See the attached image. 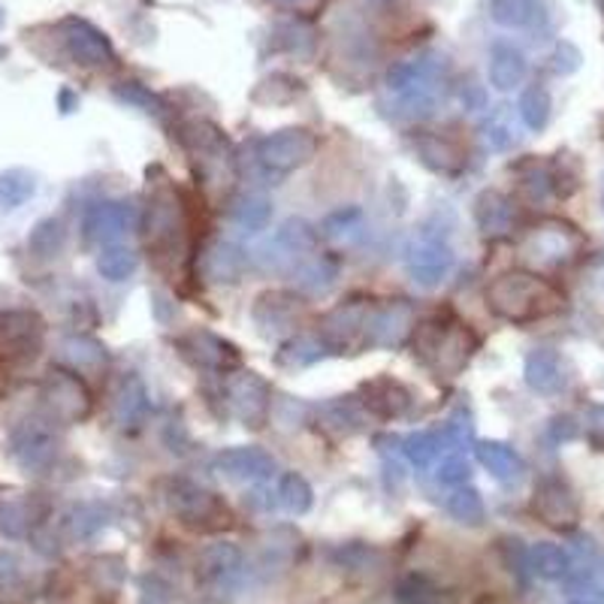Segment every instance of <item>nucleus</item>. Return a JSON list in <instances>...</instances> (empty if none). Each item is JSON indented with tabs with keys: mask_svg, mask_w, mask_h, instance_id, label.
<instances>
[{
	"mask_svg": "<svg viewBox=\"0 0 604 604\" xmlns=\"http://www.w3.org/2000/svg\"><path fill=\"white\" fill-rule=\"evenodd\" d=\"M477 339L469 324L451 314H432L414 326V354L439 378H456L475 356Z\"/></svg>",
	"mask_w": 604,
	"mask_h": 604,
	"instance_id": "nucleus-1",
	"label": "nucleus"
},
{
	"mask_svg": "<svg viewBox=\"0 0 604 604\" xmlns=\"http://www.w3.org/2000/svg\"><path fill=\"white\" fill-rule=\"evenodd\" d=\"M486 305L502 321L528 324V321H538V318L556 312L560 296L547 281L532 272H505L486 288Z\"/></svg>",
	"mask_w": 604,
	"mask_h": 604,
	"instance_id": "nucleus-2",
	"label": "nucleus"
},
{
	"mask_svg": "<svg viewBox=\"0 0 604 604\" xmlns=\"http://www.w3.org/2000/svg\"><path fill=\"white\" fill-rule=\"evenodd\" d=\"M444 70H447V61L439 52L414 54L409 61L390 67L387 88L400 98V115H405V119L432 115Z\"/></svg>",
	"mask_w": 604,
	"mask_h": 604,
	"instance_id": "nucleus-3",
	"label": "nucleus"
},
{
	"mask_svg": "<svg viewBox=\"0 0 604 604\" xmlns=\"http://www.w3.org/2000/svg\"><path fill=\"white\" fill-rule=\"evenodd\" d=\"M163 505L182 526L194 528V532H221V528L233 526L230 507L215 493H209L188 477H170L163 484Z\"/></svg>",
	"mask_w": 604,
	"mask_h": 604,
	"instance_id": "nucleus-4",
	"label": "nucleus"
},
{
	"mask_svg": "<svg viewBox=\"0 0 604 604\" xmlns=\"http://www.w3.org/2000/svg\"><path fill=\"white\" fill-rule=\"evenodd\" d=\"M184 212L173 188H154L149 194V209H145V245L158 258L175 260L182 254L184 245Z\"/></svg>",
	"mask_w": 604,
	"mask_h": 604,
	"instance_id": "nucleus-5",
	"label": "nucleus"
},
{
	"mask_svg": "<svg viewBox=\"0 0 604 604\" xmlns=\"http://www.w3.org/2000/svg\"><path fill=\"white\" fill-rule=\"evenodd\" d=\"M318 137L309 128H281L258 142V163L270 179L300 170L318 154Z\"/></svg>",
	"mask_w": 604,
	"mask_h": 604,
	"instance_id": "nucleus-6",
	"label": "nucleus"
},
{
	"mask_svg": "<svg viewBox=\"0 0 604 604\" xmlns=\"http://www.w3.org/2000/svg\"><path fill=\"white\" fill-rule=\"evenodd\" d=\"M58 31H61L64 52L79 67L103 70V67L115 64V49H112L109 37L100 31L98 24H91L88 19H79V16H67L64 22L58 24Z\"/></svg>",
	"mask_w": 604,
	"mask_h": 604,
	"instance_id": "nucleus-7",
	"label": "nucleus"
},
{
	"mask_svg": "<svg viewBox=\"0 0 604 604\" xmlns=\"http://www.w3.org/2000/svg\"><path fill=\"white\" fill-rule=\"evenodd\" d=\"M226 405L242 426L263 430L272 414V390L258 372H239L226 381Z\"/></svg>",
	"mask_w": 604,
	"mask_h": 604,
	"instance_id": "nucleus-8",
	"label": "nucleus"
},
{
	"mask_svg": "<svg viewBox=\"0 0 604 604\" xmlns=\"http://www.w3.org/2000/svg\"><path fill=\"white\" fill-rule=\"evenodd\" d=\"M417 312L409 300L372 302L366 321V348H402L414 335Z\"/></svg>",
	"mask_w": 604,
	"mask_h": 604,
	"instance_id": "nucleus-9",
	"label": "nucleus"
},
{
	"mask_svg": "<svg viewBox=\"0 0 604 604\" xmlns=\"http://www.w3.org/2000/svg\"><path fill=\"white\" fill-rule=\"evenodd\" d=\"M577 249H581V233L565 221H547L535 226L523 242V254L544 270H556L562 263H568Z\"/></svg>",
	"mask_w": 604,
	"mask_h": 604,
	"instance_id": "nucleus-10",
	"label": "nucleus"
},
{
	"mask_svg": "<svg viewBox=\"0 0 604 604\" xmlns=\"http://www.w3.org/2000/svg\"><path fill=\"white\" fill-rule=\"evenodd\" d=\"M369 312H372V302L351 300L335 305L333 312H326L324 321H321L324 345L335 351V354H345V351L366 345Z\"/></svg>",
	"mask_w": 604,
	"mask_h": 604,
	"instance_id": "nucleus-11",
	"label": "nucleus"
},
{
	"mask_svg": "<svg viewBox=\"0 0 604 604\" xmlns=\"http://www.w3.org/2000/svg\"><path fill=\"white\" fill-rule=\"evenodd\" d=\"M405 266L421 288H439L453 270V249L435 233H421L409 245Z\"/></svg>",
	"mask_w": 604,
	"mask_h": 604,
	"instance_id": "nucleus-12",
	"label": "nucleus"
},
{
	"mask_svg": "<svg viewBox=\"0 0 604 604\" xmlns=\"http://www.w3.org/2000/svg\"><path fill=\"white\" fill-rule=\"evenodd\" d=\"M43 400L52 421L61 423L85 421L91 411V393L73 372H52L43 387Z\"/></svg>",
	"mask_w": 604,
	"mask_h": 604,
	"instance_id": "nucleus-13",
	"label": "nucleus"
},
{
	"mask_svg": "<svg viewBox=\"0 0 604 604\" xmlns=\"http://www.w3.org/2000/svg\"><path fill=\"white\" fill-rule=\"evenodd\" d=\"M179 351H182L197 369H205V372H218V375H226L242 363L236 345L226 342L221 335L209 333V330H191L179 339Z\"/></svg>",
	"mask_w": 604,
	"mask_h": 604,
	"instance_id": "nucleus-14",
	"label": "nucleus"
},
{
	"mask_svg": "<svg viewBox=\"0 0 604 604\" xmlns=\"http://www.w3.org/2000/svg\"><path fill=\"white\" fill-rule=\"evenodd\" d=\"M197 577L212 593H221V590L233 593L239 577H242V551H239L236 544H230V541L209 544L197 556Z\"/></svg>",
	"mask_w": 604,
	"mask_h": 604,
	"instance_id": "nucleus-15",
	"label": "nucleus"
},
{
	"mask_svg": "<svg viewBox=\"0 0 604 604\" xmlns=\"http://www.w3.org/2000/svg\"><path fill=\"white\" fill-rule=\"evenodd\" d=\"M12 456L28 472H46L58 456V435L49 423L28 421L12 432Z\"/></svg>",
	"mask_w": 604,
	"mask_h": 604,
	"instance_id": "nucleus-16",
	"label": "nucleus"
},
{
	"mask_svg": "<svg viewBox=\"0 0 604 604\" xmlns=\"http://www.w3.org/2000/svg\"><path fill=\"white\" fill-rule=\"evenodd\" d=\"M532 507L541 517V523H547L553 528H574L577 526V517H581V505H577V496L572 493V486L560 481V477H544L538 486H535V499H532Z\"/></svg>",
	"mask_w": 604,
	"mask_h": 604,
	"instance_id": "nucleus-17",
	"label": "nucleus"
},
{
	"mask_svg": "<svg viewBox=\"0 0 604 604\" xmlns=\"http://www.w3.org/2000/svg\"><path fill=\"white\" fill-rule=\"evenodd\" d=\"M360 402L366 405L369 414L384 417V421H400L414 405V393H411L402 381L390 375H378L372 381L360 384Z\"/></svg>",
	"mask_w": 604,
	"mask_h": 604,
	"instance_id": "nucleus-18",
	"label": "nucleus"
},
{
	"mask_svg": "<svg viewBox=\"0 0 604 604\" xmlns=\"http://www.w3.org/2000/svg\"><path fill=\"white\" fill-rule=\"evenodd\" d=\"M215 469L226 481H236V484H258L266 481L275 472V460L272 453L263 447H230L215 456Z\"/></svg>",
	"mask_w": 604,
	"mask_h": 604,
	"instance_id": "nucleus-19",
	"label": "nucleus"
},
{
	"mask_svg": "<svg viewBox=\"0 0 604 604\" xmlns=\"http://www.w3.org/2000/svg\"><path fill=\"white\" fill-rule=\"evenodd\" d=\"M302 305H305V302H302L296 293L288 291L260 293L258 302H254V309H251V318H254V324L260 326V333L279 335L296 326V321H300L302 314Z\"/></svg>",
	"mask_w": 604,
	"mask_h": 604,
	"instance_id": "nucleus-20",
	"label": "nucleus"
},
{
	"mask_svg": "<svg viewBox=\"0 0 604 604\" xmlns=\"http://www.w3.org/2000/svg\"><path fill=\"white\" fill-rule=\"evenodd\" d=\"M414 151L421 158L423 167H430L432 173L439 175H456L463 173L465 167V151L463 145L444 133H430V130H421L414 137Z\"/></svg>",
	"mask_w": 604,
	"mask_h": 604,
	"instance_id": "nucleus-21",
	"label": "nucleus"
},
{
	"mask_svg": "<svg viewBox=\"0 0 604 604\" xmlns=\"http://www.w3.org/2000/svg\"><path fill=\"white\" fill-rule=\"evenodd\" d=\"M523 378H526L528 390H535L541 396H556L568 384V369H565V360L560 356V351L538 348V351H532L526 356Z\"/></svg>",
	"mask_w": 604,
	"mask_h": 604,
	"instance_id": "nucleus-22",
	"label": "nucleus"
},
{
	"mask_svg": "<svg viewBox=\"0 0 604 604\" xmlns=\"http://www.w3.org/2000/svg\"><path fill=\"white\" fill-rule=\"evenodd\" d=\"M130 226V209L124 203L107 200V203H94L85 212L82 230L91 245H115V239L124 236Z\"/></svg>",
	"mask_w": 604,
	"mask_h": 604,
	"instance_id": "nucleus-23",
	"label": "nucleus"
},
{
	"mask_svg": "<svg viewBox=\"0 0 604 604\" xmlns=\"http://www.w3.org/2000/svg\"><path fill=\"white\" fill-rule=\"evenodd\" d=\"M318 423H321V430L335 435V439H351L356 432L366 430L369 411L360 402V396H339V400L324 402L318 409Z\"/></svg>",
	"mask_w": 604,
	"mask_h": 604,
	"instance_id": "nucleus-24",
	"label": "nucleus"
},
{
	"mask_svg": "<svg viewBox=\"0 0 604 604\" xmlns=\"http://www.w3.org/2000/svg\"><path fill=\"white\" fill-rule=\"evenodd\" d=\"M245 266H249V260H245L242 249H236L233 242H224V239L205 245L203 254H200V272L212 284H236L245 275Z\"/></svg>",
	"mask_w": 604,
	"mask_h": 604,
	"instance_id": "nucleus-25",
	"label": "nucleus"
},
{
	"mask_svg": "<svg viewBox=\"0 0 604 604\" xmlns=\"http://www.w3.org/2000/svg\"><path fill=\"white\" fill-rule=\"evenodd\" d=\"M179 140L194 158L205 163H224L230 158V140L226 133L209 121H188L179 128Z\"/></svg>",
	"mask_w": 604,
	"mask_h": 604,
	"instance_id": "nucleus-26",
	"label": "nucleus"
},
{
	"mask_svg": "<svg viewBox=\"0 0 604 604\" xmlns=\"http://www.w3.org/2000/svg\"><path fill=\"white\" fill-rule=\"evenodd\" d=\"M40 321L33 314H7L0 318V354L33 356L40 348Z\"/></svg>",
	"mask_w": 604,
	"mask_h": 604,
	"instance_id": "nucleus-27",
	"label": "nucleus"
},
{
	"mask_svg": "<svg viewBox=\"0 0 604 604\" xmlns=\"http://www.w3.org/2000/svg\"><path fill=\"white\" fill-rule=\"evenodd\" d=\"M475 224L484 239H505L514 230V205L499 191H484L475 200Z\"/></svg>",
	"mask_w": 604,
	"mask_h": 604,
	"instance_id": "nucleus-28",
	"label": "nucleus"
},
{
	"mask_svg": "<svg viewBox=\"0 0 604 604\" xmlns=\"http://www.w3.org/2000/svg\"><path fill=\"white\" fill-rule=\"evenodd\" d=\"M475 453H477V463L484 465L486 472L496 477L499 484L514 486L523 481V475H526V463H523V456H520L511 444L477 442Z\"/></svg>",
	"mask_w": 604,
	"mask_h": 604,
	"instance_id": "nucleus-29",
	"label": "nucleus"
},
{
	"mask_svg": "<svg viewBox=\"0 0 604 604\" xmlns=\"http://www.w3.org/2000/svg\"><path fill=\"white\" fill-rule=\"evenodd\" d=\"M145 411H149L145 384L137 375H124L112 393V421L119 423L121 430H133L142 423Z\"/></svg>",
	"mask_w": 604,
	"mask_h": 604,
	"instance_id": "nucleus-30",
	"label": "nucleus"
},
{
	"mask_svg": "<svg viewBox=\"0 0 604 604\" xmlns=\"http://www.w3.org/2000/svg\"><path fill=\"white\" fill-rule=\"evenodd\" d=\"M43 517V505L33 496L22 493H3L0 496V532L10 538H24Z\"/></svg>",
	"mask_w": 604,
	"mask_h": 604,
	"instance_id": "nucleus-31",
	"label": "nucleus"
},
{
	"mask_svg": "<svg viewBox=\"0 0 604 604\" xmlns=\"http://www.w3.org/2000/svg\"><path fill=\"white\" fill-rule=\"evenodd\" d=\"M528 73L526 54L514 43H496L490 49V85L496 91H514Z\"/></svg>",
	"mask_w": 604,
	"mask_h": 604,
	"instance_id": "nucleus-32",
	"label": "nucleus"
},
{
	"mask_svg": "<svg viewBox=\"0 0 604 604\" xmlns=\"http://www.w3.org/2000/svg\"><path fill=\"white\" fill-rule=\"evenodd\" d=\"M61 360L73 372H100L109 363V351L91 335H70L61 345Z\"/></svg>",
	"mask_w": 604,
	"mask_h": 604,
	"instance_id": "nucleus-33",
	"label": "nucleus"
},
{
	"mask_svg": "<svg viewBox=\"0 0 604 604\" xmlns=\"http://www.w3.org/2000/svg\"><path fill=\"white\" fill-rule=\"evenodd\" d=\"M526 560L528 572L541 577V581H562V577H568V572H572V556H568V551H562L560 544H553V541H538L526 553Z\"/></svg>",
	"mask_w": 604,
	"mask_h": 604,
	"instance_id": "nucleus-34",
	"label": "nucleus"
},
{
	"mask_svg": "<svg viewBox=\"0 0 604 604\" xmlns=\"http://www.w3.org/2000/svg\"><path fill=\"white\" fill-rule=\"evenodd\" d=\"M275 249H281L284 260H305L318 249V230L302 218H291L275 236Z\"/></svg>",
	"mask_w": 604,
	"mask_h": 604,
	"instance_id": "nucleus-35",
	"label": "nucleus"
},
{
	"mask_svg": "<svg viewBox=\"0 0 604 604\" xmlns=\"http://www.w3.org/2000/svg\"><path fill=\"white\" fill-rule=\"evenodd\" d=\"M453 447L451 439H447V430H435V432H417V435H409L405 442H402V453H405V460H409L414 469H430L435 460H439V453Z\"/></svg>",
	"mask_w": 604,
	"mask_h": 604,
	"instance_id": "nucleus-36",
	"label": "nucleus"
},
{
	"mask_svg": "<svg viewBox=\"0 0 604 604\" xmlns=\"http://www.w3.org/2000/svg\"><path fill=\"white\" fill-rule=\"evenodd\" d=\"M314 43H318V37H314V28L309 19L296 16L291 22H281L275 28V46H279L281 52L296 54V58H312Z\"/></svg>",
	"mask_w": 604,
	"mask_h": 604,
	"instance_id": "nucleus-37",
	"label": "nucleus"
},
{
	"mask_svg": "<svg viewBox=\"0 0 604 604\" xmlns=\"http://www.w3.org/2000/svg\"><path fill=\"white\" fill-rule=\"evenodd\" d=\"M230 218H233L242 230L258 233V230H263V226L270 224L272 203L263 194H239L236 200L230 203Z\"/></svg>",
	"mask_w": 604,
	"mask_h": 604,
	"instance_id": "nucleus-38",
	"label": "nucleus"
},
{
	"mask_svg": "<svg viewBox=\"0 0 604 604\" xmlns=\"http://www.w3.org/2000/svg\"><path fill=\"white\" fill-rule=\"evenodd\" d=\"M103 526H107V507L94 505V502L70 507L64 517V535L73 541L91 538V535H98Z\"/></svg>",
	"mask_w": 604,
	"mask_h": 604,
	"instance_id": "nucleus-39",
	"label": "nucleus"
},
{
	"mask_svg": "<svg viewBox=\"0 0 604 604\" xmlns=\"http://www.w3.org/2000/svg\"><path fill=\"white\" fill-rule=\"evenodd\" d=\"M541 16L538 0H493L490 3V19L499 28H528Z\"/></svg>",
	"mask_w": 604,
	"mask_h": 604,
	"instance_id": "nucleus-40",
	"label": "nucleus"
},
{
	"mask_svg": "<svg viewBox=\"0 0 604 604\" xmlns=\"http://www.w3.org/2000/svg\"><path fill=\"white\" fill-rule=\"evenodd\" d=\"M517 112H520V121H523L528 130H535V133H538V130H544L547 128V121H551V112H553L551 91H547L544 85L526 88V91L520 94Z\"/></svg>",
	"mask_w": 604,
	"mask_h": 604,
	"instance_id": "nucleus-41",
	"label": "nucleus"
},
{
	"mask_svg": "<svg viewBox=\"0 0 604 604\" xmlns=\"http://www.w3.org/2000/svg\"><path fill=\"white\" fill-rule=\"evenodd\" d=\"M275 499H279V505L288 511V514H309L314 505V493L309 481L296 472H288V475H281L279 490H275Z\"/></svg>",
	"mask_w": 604,
	"mask_h": 604,
	"instance_id": "nucleus-42",
	"label": "nucleus"
},
{
	"mask_svg": "<svg viewBox=\"0 0 604 604\" xmlns=\"http://www.w3.org/2000/svg\"><path fill=\"white\" fill-rule=\"evenodd\" d=\"M363 226H366V218L356 205H348V209H339L333 215H326L324 221V236L339 242V245H351L356 239L363 236Z\"/></svg>",
	"mask_w": 604,
	"mask_h": 604,
	"instance_id": "nucleus-43",
	"label": "nucleus"
},
{
	"mask_svg": "<svg viewBox=\"0 0 604 604\" xmlns=\"http://www.w3.org/2000/svg\"><path fill=\"white\" fill-rule=\"evenodd\" d=\"M447 514H451L456 523H463V526H481L486 517V507L484 499L477 493L475 486H456L453 490V496L447 499Z\"/></svg>",
	"mask_w": 604,
	"mask_h": 604,
	"instance_id": "nucleus-44",
	"label": "nucleus"
},
{
	"mask_svg": "<svg viewBox=\"0 0 604 604\" xmlns=\"http://www.w3.org/2000/svg\"><path fill=\"white\" fill-rule=\"evenodd\" d=\"M140 266V254L128 245H107L98 254V272L107 281H128Z\"/></svg>",
	"mask_w": 604,
	"mask_h": 604,
	"instance_id": "nucleus-45",
	"label": "nucleus"
},
{
	"mask_svg": "<svg viewBox=\"0 0 604 604\" xmlns=\"http://www.w3.org/2000/svg\"><path fill=\"white\" fill-rule=\"evenodd\" d=\"M326 351H330V348L324 345V339H314V335H296V339H291L288 345H281L275 360H279V366L300 369V366H312V363H318Z\"/></svg>",
	"mask_w": 604,
	"mask_h": 604,
	"instance_id": "nucleus-46",
	"label": "nucleus"
},
{
	"mask_svg": "<svg viewBox=\"0 0 604 604\" xmlns=\"http://www.w3.org/2000/svg\"><path fill=\"white\" fill-rule=\"evenodd\" d=\"M37 194V175L28 170H7L0 173V205L3 209H19Z\"/></svg>",
	"mask_w": 604,
	"mask_h": 604,
	"instance_id": "nucleus-47",
	"label": "nucleus"
},
{
	"mask_svg": "<svg viewBox=\"0 0 604 604\" xmlns=\"http://www.w3.org/2000/svg\"><path fill=\"white\" fill-rule=\"evenodd\" d=\"M67 233L64 224L61 221H54V218H46L40 224L33 226L31 239H28V249H31L33 258H58L61 249H64Z\"/></svg>",
	"mask_w": 604,
	"mask_h": 604,
	"instance_id": "nucleus-48",
	"label": "nucleus"
},
{
	"mask_svg": "<svg viewBox=\"0 0 604 604\" xmlns=\"http://www.w3.org/2000/svg\"><path fill=\"white\" fill-rule=\"evenodd\" d=\"M481 130H484L486 142L499 151L511 149L517 142V128H514V112H511V107L493 109L484 119V124H481Z\"/></svg>",
	"mask_w": 604,
	"mask_h": 604,
	"instance_id": "nucleus-49",
	"label": "nucleus"
},
{
	"mask_svg": "<svg viewBox=\"0 0 604 604\" xmlns=\"http://www.w3.org/2000/svg\"><path fill=\"white\" fill-rule=\"evenodd\" d=\"M115 98H119L121 103H128V107L142 109L145 115H154V119H163V115H167V103H163L151 88H145L142 82H133V79L115 85Z\"/></svg>",
	"mask_w": 604,
	"mask_h": 604,
	"instance_id": "nucleus-50",
	"label": "nucleus"
},
{
	"mask_svg": "<svg viewBox=\"0 0 604 604\" xmlns=\"http://www.w3.org/2000/svg\"><path fill=\"white\" fill-rule=\"evenodd\" d=\"M335 272H339L335 260L309 258L305 263H302V270H300V288L309 293H326L330 288H333Z\"/></svg>",
	"mask_w": 604,
	"mask_h": 604,
	"instance_id": "nucleus-51",
	"label": "nucleus"
},
{
	"mask_svg": "<svg viewBox=\"0 0 604 604\" xmlns=\"http://www.w3.org/2000/svg\"><path fill=\"white\" fill-rule=\"evenodd\" d=\"M335 560L339 565H348L351 572H372L375 568V562H381V553L366 547V544H348V547H339L335 551Z\"/></svg>",
	"mask_w": 604,
	"mask_h": 604,
	"instance_id": "nucleus-52",
	"label": "nucleus"
},
{
	"mask_svg": "<svg viewBox=\"0 0 604 604\" xmlns=\"http://www.w3.org/2000/svg\"><path fill=\"white\" fill-rule=\"evenodd\" d=\"M472 477V465L465 463L463 456H447L439 465V484L444 486H465V481Z\"/></svg>",
	"mask_w": 604,
	"mask_h": 604,
	"instance_id": "nucleus-53",
	"label": "nucleus"
},
{
	"mask_svg": "<svg viewBox=\"0 0 604 604\" xmlns=\"http://www.w3.org/2000/svg\"><path fill=\"white\" fill-rule=\"evenodd\" d=\"M551 61H553V70H556V73L568 76V73H574L577 67H581L583 58H581V49H577V46L560 43L556 49H553Z\"/></svg>",
	"mask_w": 604,
	"mask_h": 604,
	"instance_id": "nucleus-54",
	"label": "nucleus"
},
{
	"mask_svg": "<svg viewBox=\"0 0 604 604\" xmlns=\"http://www.w3.org/2000/svg\"><path fill=\"white\" fill-rule=\"evenodd\" d=\"M24 577L22 560L10 551H0V586L7 590V586H16V583Z\"/></svg>",
	"mask_w": 604,
	"mask_h": 604,
	"instance_id": "nucleus-55",
	"label": "nucleus"
},
{
	"mask_svg": "<svg viewBox=\"0 0 604 604\" xmlns=\"http://www.w3.org/2000/svg\"><path fill=\"white\" fill-rule=\"evenodd\" d=\"M275 7H281V10H291L293 16H300V19H312L314 12L324 10L326 0H272Z\"/></svg>",
	"mask_w": 604,
	"mask_h": 604,
	"instance_id": "nucleus-56",
	"label": "nucleus"
},
{
	"mask_svg": "<svg viewBox=\"0 0 604 604\" xmlns=\"http://www.w3.org/2000/svg\"><path fill=\"white\" fill-rule=\"evenodd\" d=\"M553 439L556 442H568V439H574L577 435V423H574V417H556L551 426Z\"/></svg>",
	"mask_w": 604,
	"mask_h": 604,
	"instance_id": "nucleus-57",
	"label": "nucleus"
},
{
	"mask_svg": "<svg viewBox=\"0 0 604 604\" xmlns=\"http://www.w3.org/2000/svg\"><path fill=\"white\" fill-rule=\"evenodd\" d=\"M484 88L475 85V82H469V85L463 88V103L465 109H484Z\"/></svg>",
	"mask_w": 604,
	"mask_h": 604,
	"instance_id": "nucleus-58",
	"label": "nucleus"
},
{
	"mask_svg": "<svg viewBox=\"0 0 604 604\" xmlns=\"http://www.w3.org/2000/svg\"><path fill=\"white\" fill-rule=\"evenodd\" d=\"M590 430L595 435H604V405L602 409H593V414H590Z\"/></svg>",
	"mask_w": 604,
	"mask_h": 604,
	"instance_id": "nucleus-59",
	"label": "nucleus"
},
{
	"mask_svg": "<svg viewBox=\"0 0 604 604\" xmlns=\"http://www.w3.org/2000/svg\"><path fill=\"white\" fill-rule=\"evenodd\" d=\"M568 604H593V602H586V598H574V602H568Z\"/></svg>",
	"mask_w": 604,
	"mask_h": 604,
	"instance_id": "nucleus-60",
	"label": "nucleus"
},
{
	"mask_svg": "<svg viewBox=\"0 0 604 604\" xmlns=\"http://www.w3.org/2000/svg\"><path fill=\"white\" fill-rule=\"evenodd\" d=\"M0 24H3V10H0Z\"/></svg>",
	"mask_w": 604,
	"mask_h": 604,
	"instance_id": "nucleus-61",
	"label": "nucleus"
},
{
	"mask_svg": "<svg viewBox=\"0 0 604 604\" xmlns=\"http://www.w3.org/2000/svg\"><path fill=\"white\" fill-rule=\"evenodd\" d=\"M369 3H381V0H369Z\"/></svg>",
	"mask_w": 604,
	"mask_h": 604,
	"instance_id": "nucleus-62",
	"label": "nucleus"
}]
</instances>
